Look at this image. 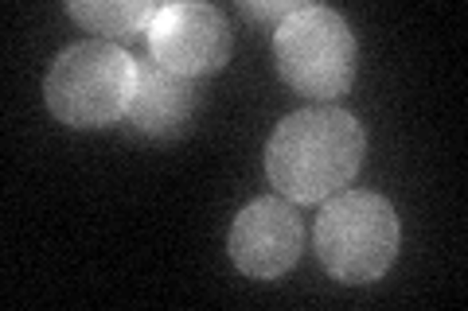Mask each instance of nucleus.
Listing matches in <instances>:
<instances>
[{
	"mask_svg": "<svg viewBox=\"0 0 468 311\" xmlns=\"http://www.w3.org/2000/svg\"><path fill=\"white\" fill-rule=\"evenodd\" d=\"M367 137L347 109L313 106L289 113L266 144V175L289 202H324L359 175Z\"/></svg>",
	"mask_w": 468,
	"mask_h": 311,
	"instance_id": "1",
	"label": "nucleus"
},
{
	"mask_svg": "<svg viewBox=\"0 0 468 311\" xmlns=\"http://www.w3.org/2000/svg\"><path fill=\"white\" fill-rule=\"evenodd\" d=\"M137 86V58L106 39L70 43L43 78V101L70 129H106L125 117Z\"/></svg>",
	"mask_w": 468,
	"mask_h": 311,
	"instance_id": "2",
	"label": "nucleus"
},
{
	"mask_svg": "<svg viewBox=\"0 0 468 311\" xmlns=\"http://www.w3.org/2000/svg\"><path fill=\"white\" fill-rule=\"evenodd\" d=\"M399 214L375 191H340L324 199L313 242L316 257L340 285H375L399 257Z\"/></svg>",
	"mask_w": 468,
	"mask_h": 311,
	"instance_id": "3",
	"label": "nucleus"
},
{
	"mask_svg": "<svg viewBox=\"0 0 468 311\" xmlns=\"http://www.w3.org/2000/svg\"><path fill=\"white\" fill-rule=\"evenodd\" d=\"M273 58L282 78L313 101H335L351 90L359 47L347 20L324 5H301L273 27Z\"/></svg>",
	"mask_w": 468,
	"mask_h": 311,
	"instance_id": "4",
	"label": "nucleus"
},
{
	"mask_svg": "<svg viewBox=\"0 0 468 311\" xmlns=\"http://www.w3.org/2000/svg\"><path fill=\"white\" fill-rule=\"evenodd\" d=\"M149 51L160 67L184 78L215 74L230 58V24L215 5H196V0L160 5L149 27Z\"/></svg>",
	"mask_w": 468,
	"mask_h": 311,
	"instance_id": "5",
	"label": "nucleus"
},
{
	"mask_svg": "<svg viewBox=\"0 0 468 311\" xmlns=\"http://www.w3.org/2000/svg\"><path fill=\"white\" fill-rule=\"evenodd\" d=\"M227 249L239 273L254 280H277L301 261L304 226L285 199H254L234 214Z\"/></svg>",
	"mask_w": 468,
	"mask_h": 311,
	"instance_id": "6",
	"label": "nucleus"
},
{
	"mask_svg": "<svg viewBox=\"0 0 468 311\" xmlns=\"http://www.w3.org/2000/svg\"><path fill=\"white\" fill-rule=\"evenodd\" d=\"M196 106H199V94L192 78L172 74L156 58H137V86L125 109L129 129L149 140H176L192 125Z\"/></svg>",
	"mask_w": 468,
	"mask_h": 311,
	"instance_id": "7",
	"label": "nucleus"
},
{
	"mask_svg": "<svg viewBox=\"0 0 468 311\" xmlns=\"http://www.w3.org/2000/svg\"><path fill=\"white\" fill-rule=\"evenodd\" d=\"M67 12L86 32H94L98 39L122 47V43L149 36L160 5H153V0H70Z\"/></svg>",
	"mask_w": 468,
	"mask_h": 311,
	"instance_id": "8",
	"label": "nucleus"
},
{
	"mask_svg": "<svg viewBox=\"0 0 468 311\" xmlns=\"http://www.w3.org/2000/svg\"><path fill=\"white\" fill-rule=\"evenodd\" d=\"M301 5H304V0H273V5H254V0H246L242 12H246L250 20H266V24L277 27L285 16H292V12H297Z\"/></svg>",
	"mask_w": 468,
	"mask_h": 311,
	"instance_id": "9",
	"label": "nucleus"
}]
</instances>
